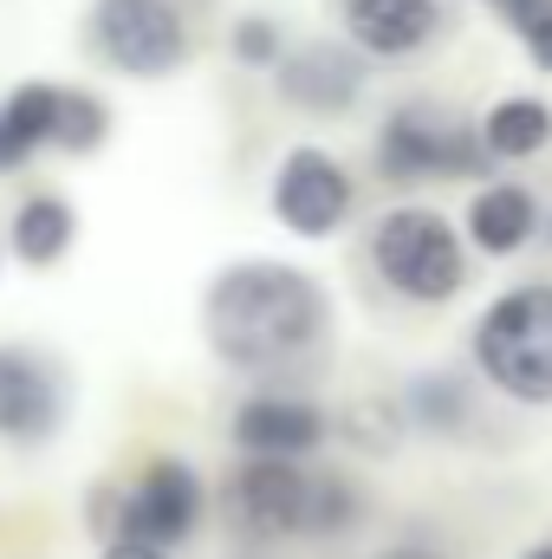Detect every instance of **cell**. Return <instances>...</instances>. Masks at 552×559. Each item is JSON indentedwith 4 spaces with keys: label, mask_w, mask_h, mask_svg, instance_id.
Here are the masks:
<instances>
[{
    "label": "cell",
    "mask_w": 552,
    "mask_h": 559,
    "mask_svg": "<svg viewBox=\"0 0 552 559\" xmlns=\"http://www.w3.org/2000/svg\"><path fill=\"white\" fill-rule=\"evenodd\" d=\"M98 559H169V554H156V547H137V540H105V554Z\"/></svg>",
    "instance_id": "24"
},
{
    "label": "cell",
    "mask_w": 552,
    "mask_h": 559,
    "mask_svg": "<svg viewBox=\"0 0 552 559\" xmlns=\"http://www.w3.org/2000/svg\"><path fill=\"white\" fill-rule=\"evenodd\" d=\"M202 508H208L202 475L182 455H156L137 481L118 495V514H111L105 540H137V547H156V554H176L202 527Z\"/></svg>",
    "instance_id": "6"
},
{
    "label": "cell",
    "mask_w": 552,
    "mask_h": 559,
    "mask_svg": "<svg viewBox=\"0 0 552 559\" xmlns=\"http://www.w3.org/2000/svg\"><path fill=\"white\" fill-rule=\"evenodd\" d=\"M397 417H404V429H416V436H461V429H468V391H461V378H448V371L410 378Z\"/></svg>",
    "instance_id": "17"
},
{
    "label": "cell",
    "mask_w": 552,
    "mask_h": 559,
    "mask_svg": "<svg viewBox=\"0 0 552 559\" xmlns=\"http://www.w3.org/2000/svg\"><path fill=\"white\" fill-rule=\"evenodd\" d=\"M85 39L98 66H111L118 79H143V85L176 79L195 59V26L182 0H92Z\"/></svg>",
    "instance_id": "3"
},
{
    "label": "cell",
    "mask_w": 552,
    "mask_h": 559,
    "mask_svg": "<svg viewBox=\"0 0 552 559\" xmlns=\"http://www.w3.org/2000/svg\"><path fill=\"white\" fill-rule=\"evenodd\" d=\"M279 98L305 118H345L358 98H364V59L338 39H305V46H286L274 66Z\"/></svg>",
    "instance_id": "9"
},
{
    "label": "cell",
    "mask_w": 552,
    "mask_h": 559,
    "mask_svg": "<svg viewBox=\"0 0 552 559\" xmlns=\"http://www.w3.org/2000/svg\"><path fill=\"white\" fill-rule=\"evenodd\" d=\"M345 436H351L358 449H371V455H391L397 436H410V429H404V417H397V404L371 397V404H351V411H345Z\"/></svg>",
    "instance_id": "21"
},
{
    "label": "cell",
    "mask_w": 552,
    "mask_h": 559,
    "mask_svg": "<svg viewBox=\"0 0 552 559\" xmlns=\"http://www.w3.org/2000/svg\"><path fill=\"white\" fill-rule=\"evenodd\" d=\"M520 46L533 52V66H540V72H552V13H547V20H533V26L520 33Z\"/></svg>",
    "instance_id": "23"
},
{
    "label": "cell",
    "mask_w": 552,
    "mask_h": 559,
    "mask_svg": "<svg viewBox=\"0 0 552 559\" xmlns=\"http://www.w3.org/2000/svg\"><path fill=\"white\" fill-rule=\"evenodd\" d=\"M371 559H442V554H429V547H391V554H371Z\"/></svg>",
    "instance_id": "25"
},
{
    "label": "cell",
    "mask_w": 552,
    "mask_h": 559,
    "mask_svg": "<svg viewBox=\"0 0 552 559\" xmlns=\"http://www.w3.org/2000/svg\"><path fill=\"white\" fill-rule=\"evenodd\" d=\"M72 241H79V209L65 195H52V189L26 195L13 209V222H7V254L20 267H59L72 254Z\"/></svg>",
    "instance_id": "14"
},
{
    "label": "cell",
    "mask_w": 552,
    "mask_h": 559,
    "mask_svg": "<svg viewBox=\"0 0 552 559\" xmlns=\"http://www.w3.org/2000/svg\"><path fill=\"white\" fill-rule=\"evenodd\" d=\"M488 150L475 124L448 118L442 105H397L377 131V176L384 182H448V176H488Z\"/></svg>",
    "instance_id": "5"
},
{
    "label": "cell",
    "mask_w": 552,
    "mask_h": 559,
    "mask_svg": "<svg viewBox=\"0 0 552 559\" xmlns=\"http://www.w3.org/2000/svg\"><path fill=\"white\" fill-rule=\"evenodd\" d=\"M371 267L397 299H416V306H442L468 286L461 235L435 209H391L371 228Z\"/></svg>",
    "instance_id": "4"
},
{
    "label": "cell",
    "mask_w": 552,
    "mask_h": 559,
    "mask_svg": "<svg viewBox=\"0 0 552 559\" xmlns=\"http://www.w3.org/2000/svg\"><path fill=\"white\" fill-rule=\"evenodd\" d=\"M475 138L488 150V163H527V156H540L552 143V105L514 92V98L488 105V118L475 124Z\"/></svg>",
    "instance_id": "16"
},
{
    "label": "cell",
    "mask_w": 552,
    "mask_h": 559,
    "mask_svg": "<svg viewBox=\"0 0 552 559\" xmlns=\"http://www.w3.org/2000/svg\"><path fill=\"white\" fill-rule=\"evenodd\" d=\"M527 559H552V547H533V554H527Z\"/></svg>",
    "instance_id": "26"
},
{
    "label": "cell",
    "mask_w": 552,
    "mask_h": 559,
    "mask_svg": "<svg viewBox=\"0 0 552 559\" xmlns=\"http://www.w3.org/2000/svg\"><path fill=\"white\" fill-rule=\"evenodd\" d=\"M533 235H540V202H533L527 182H488V189H475V202H468V241L481 254L507 261Z\"/></svg>",
    "instance_id": "13"
},
{
    "label": "cell",
    "mask_w": 552,
    "mask_h": 559,
    "mask_svg": "<svg viewBox=\"0 0 552 559\" xmlns=\"http://www.w3.org/2000/svg\"><path fill=\"white\" fill-rule=\"evenodd\" d=\"M332 332V299L305 267L235 261L202 293V338L228 371H286Z\"/></svg>",
    "instance_id": "1"
},
{
    "label": "cell",
    "mask_w": 552,
    "mask_h": 559,
    "mask_svg": "<svg viewBox=\"0 0 552 559\" xmlns=\"http://www.w3.org/2000/svg\"><path fill=\"white\" fill-rule=\"evenodd\" d=\"M111 138V105L85 85H59V124H52V150H72V156H92Z\"/></svg>",
    "instance_id": "18"
},
{
    "label": "cell",
    "mask_w": 552,
    "mask_h": 559,
    "mask_svg": "<svg viewBox=\"0 0 552 559\" xmlns=\"http://www.w3.org/2000/svg\"><path fill=\"white\" fill-rule=\"evenodd\" d=\"M494 7L507 13V26H514V33H527L533 20H547V13H552V0H494Z\"/></svg>",
    "instance_id": "22"
},
{
    "label": "cell",
    "mask_w": 552,
    "mask_h": 559,
    "mask_svg": "<svg viewBox=\"0 0 552 559\" xmlns=\"http://www.w3.org/2000/svg\"><path fill=\"white\" fill-rule=\"evenodd\" d=\"M358 521V488L345 475H312L305 488V540H332Z\"/></svg>",
    "instance_id": "19"
},
{
    "label": "cell",
    "mask_w": 552,
    "mask_h": 559,
    "mask_svg": "<svg viewBox=\"0 0 552 559\" xmlns=\"http://www.w3.org/2000/svg\"><path fill=\"white\" fill-rule=\"evenodd\" d=\"M475 365L514 404H552V286H507L475 319Z\"/></svg>",
    "instance_id": "2"
},
{
    "label": "cell",
    "mask_w": 552,
    "mask_h": 559,
    "mask_svg": "<svg viewBox=\"0 0 552 559\" xmlns=\"http://www.w3.org/2000/svg\"><path fill=\"white\" fill-rule=\"evenodd\" d=\"M52 124H59V85L33 79V85H13L0 98V176L33 163L46 143H52Z\"/></svg>",
    "instance_id": "15"
},
{
    "label": "cell",
    "mask_w": 552,
    "mask_h": 559,
    "mask_svg": "<svg viewBox=\"0 0 552 559\" xmlns=\"http://www.w3.org/2000/svg\"><path fill=\"white\" fill-rule=\"evenodd\" d=\"M228 52H235V66H248V72H274L279 52H286L279 20H267V13H241V20L228 26Z\"/></svg>",
    "instance_id": "20"
},
{
    "label": "cell",
    "mask_w": 552,
    "mask_h": 559,
    "mask_svg": "<svg viewBox=\"0 0 552 559\" xmlns=\"http://www.w3.org/2000/svg\"><path fill=\"white\" fill-rule=\"evenodd\" d=\"M274 222L286 235H299V241H332L338 228H345V215H351V169L332 156V150H319V143H292L286 156H279L274 169Z\"/></svg>",
    "instance_id": "7"
},
{
    "label": "cell",
    "mask_w": 552,
    "mask_h": 559,
    "mask_svg": "<svg viewBox=\"0 0 552 559\" xmlns=\"http://www.w3.org/2000/svg\"><path fill=\"white\" fill-rule=\"evenodd\" d=\"M228 436L248 462H299L325 442V411L312 397H292V391H254L235 404Z\"/></svg>",
    "instance_id": "11"
},
{
    "label": "cell",
    "mask_w": 552,
    "mask_h": 559,
    "mask_svg": "<svg viewBox=\"0 0 552 559\" xmlns=\"http://www.w3.org/2000/svg\"><path fill=\"white\" fill-rule=\"evenodd\" d=\"M305 488L299 462H241L228 481V521L248 540H305Z\"/></svg>",
    "instance_id": "10"
},
{
    "label": "cell",
    "mask_w": 552,
    "mask_h": 559,
    "mask_svg": "<svg viewBox=\"0 0 552 559\" xmlns=\"http://www.w3.org/2000/svg\"><path fill=\"white\" fill-rule=\"evenodd\" d=\"M338 20L358 59H410L442 33V0H338Z\"/></svg>",
    "instance_id": "12"
},
{
    "label": "cell",
    "mask_w": 552,
    "mask_h": 559,
    "mask_svg": "<svg viewBox=\"0 0 552 559\" xmlns=\"http://www.w3.org/2000/svg\"><path fill=\"white\" fill-rule=\"evenodd\" d=\"M65 429V378L33 345H0V442L39 449Z\"/></svg>",
    "instance_id": "8"
}]
</instances>
